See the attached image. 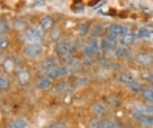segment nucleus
<instances>
[{"mask_svg": "<svg viewBox=\"0 0 153 128\" xmlns=\"http://www.w3.org/2000/svg\"><path fill=\"white\" fill-rule=\"evenodd\" d=\"M21 38H22V41H24V42H25L26 44L42 43V39H43L42 29H41L39 26L30 27V29L25 30V32L21 34Z\"/></svg>", "mask_w": 153, "mask_h": 128, "instance_id": "obj_1", "label": "nucleus"}, {"mask_svg": "<svg viewBox=\"0 0 153 128\" xmlns=\"http://www.w3.org/2000/svg\"><path fill=\"white\" fill-rule=\"evenodd\" d=\"M75 51V44L72 42H59L56 44V53L60 58L69 59Z\"/></svg>", "mask_w": 153, "mask_h": 128, "instance_id": "obj_2", "label": "nucleus"}, {"mask_svg": "<svg viewBox=\"0 0 153 128\" xmlns=\"http://www.w3.org/2000/svg\"><path fill=\"white\" fill-rule=\"evenodd\" d=\"M43 53V47L41 43H33V44H26L24 47V55L26 58H30V59H34V58H38L41 56Z\"/></svg>", "mask_w": 153, "mask_h": 128, "instance_id": "obj_3", "label": "nucleus"}, {"mask_svg": "<svg viewBox=\"0 0 153 128\" xmlns=\"http://www.w3.org/2000/svg\"><path fill=\"white\" fill-rule=\"evenodd\" d=\"M107 32H109V36H113L119 39L120 37H123L124 34L130 33V29L124 25H118V24H113V25L107 26Z\"/></svg>", "mask_w": 153, "mask_h": 128, "instance_id": "obj_4", "label": "nucleus"}, {"mask_svg": "<svg viewBox=\"0 0 153 128\" xmlns=\"http://www.w3.org/2000/svg\"><path fill=\"white\" fill-rule=\"evenodd\" d=\"M68 73V68L67 67H54L53 70H50L47 72V77L48 78H58L62 76H65Z\"/></svg>", "mask_w": 153, "mask_h": 128, "instance_id": "obj_5", "label": "nucleus"}, {"mask_svg": "<svg viewBox=\"0 0 153 128\" xmlns=\"http://www.w3.org/2000/svg\"><path fill=\"white\" fill-rule=\"evenodd\" d=\"M136 37L140 38V39H147V38H151L152 37V25H151V24L143 25L140 29L137 30Z\"/></svg>", "mask_w": 153, "mask_h": 128, "instance_id": "obj_6", "label": "nucleus"}, {"mask_svg": "<svg viewBox=\"0 0 153 128\" xmlns=\"http://www.w3.org/2000/svg\"><path fill=\"white\" fill-rule=\"evenodd\" d=\"M29 126V122H27L26 119H24V118H17V119L12 120L11 123H9V128H27Z\"/></svg>", "mask_w": 153, "mask_h": 128, "instance_id": "obj_7", "label": "nucleus"}, {"mask_svg": "<svg viewBox=\"0 0 153 128\" xmlns=\"http://www.w3.org/2000/svg\"><path fill=\"white\" fill-rule=\"evenodd\" d=\"M54 67H56V60H55L54 58H47L46 60H43L42 64H41V70L45 72H48L50 70H53Z\"/></svg>", "mask_w": 153, "mask_h": 128, "instance_id": "obj_8", "label": "nucleus"}, {"mask_svg": "<svg viewBox=\"0 0 153 128\" xmlns=\"http://www.w3.org/2000/svg\"><path fill=\"white\" fill-rule=\"evenodd\" d=\"M53 26H54V20H53V17H50V16L43 17L39 22V27L42 30H50Z\"/></svg>", "mask_w": 153, "mask_h": 128, "instance_id": "obj_9", "label": "nucleus"}, {"mask_svg": "<svg viewBox=\"0 0 153 128\" xmlns=\"http://www.w3.org/2000/svg\"><path fill=\"white\" fill-rule=\"evenodd\" d=\"M114 54H115V56L117 58H128L130 56V51H128V48L126 46H118L114 48Z\"/></svg>", "mask_w": 153, "mask_h": 128, "instance_id": "obj_10", "label": "nucleus"}, {"mask_svg": "<svg viewBox=\"0 0 153 128\" xmlns=\"http://www.w3.org/2000/svg\"><path fill=\"white\" fill-rule=\"evenodd\" d=\"M119 39H120L122 46H130V44H132V43L135 42V39H136V36H135L134 33H127V34H124L123 37H120Z\"/></svg>", "mask_w": 153, "mask_h": 128, "instance_id": "obj_11", "label": "nucleus"}, {"mask_svg": "<svg viewBox=\"0 0 153 128\" xmlns=\"http://www.w3.org/2000/svg\"><path fill=\"white\" fill-rule=\"evenodd\" d=\"M135 59H136V61L139 64H141V65H148V64H151V61H152L151 56H149L148 54H144V53L137 54Z\"/></svg>", "mask_w": 153, "mask_h": 128, "instance_id": "obj_12", "label": "nucleus"}, {"mask_svg": "<svg viewBox=\"0 0 153 128\" xmlns=\"http://www.w3.org/2000/svg\"><path fill=\"white\" fill-rule=\"evenodd\" d=\"M97 128H120L119 124L113 120H98Z\"/></svg>", "mask_w": 153, "mask_h": 128, "instance_id": "obj_13", "label": "nucleus"}, {"mask_svg": "<svg viewBox=\"0 0 153 128\" xmlns=\"http://www.w3.org/2000/svg\"><path fill=\"white\" fill-rule=\"evenodd\" d=\"M92 111L94 112L96 115H103V114H106V107L103 105H101V103H96V105L92 107Z\"/></svg>", "mask_w": 153, "mask_h": 128, "instance_id": "obj_14", "label": "nucleus"}, {"mask_svg": "<svg viewBox=\"0 0 153 128\" xmlns=\"http://www.w3.org/2000/svg\"><path fill=\"white\" fill-rule=\"evenodd\" d=\"M29 78H30V75H29V72L27 71H21L19 73V82L21 85H25L27 81H29Z\"/></svg>", "mask_w": 153, "mask_h": 128, "instance_id": "obj_15", "label": "nucleus"}, {"mask_svg": "<svg viewBox=\"0 0 153 128\" xmlns=\"http://www.w3.org/2000/svg\"><path fill=\"white\" fill-rule=\"evenodd\" d=\"M50 85H51V78H41L39 81H38V84H37V88L38 89H47V88H50Z\"/></svg>", "mask_w": 153, "mask_h": 128, "instance_id": "obj_16", "label": "nucleus"}, {"mask_svg": "<svg viewBox=\"0 0 153 128\" xmlns=\"http://www.w3.org/2000/svg\"><path fill=\"white\" fill-rule=\"evenodd\" d=\"M119 81L123 82V84H126V85H130L131 82L135 81V80H134V77H132V75H130V73H122L119 76Z\"/></svg>", "mask_w": 153, "mask_h": 128, "instance_id": "obj_17", "label": "nucleus"}, {"mask_svg": "<svg viewBox=\"0 0 153 128\" xmlns=\"http://www.w3.org/2000/svg\"><path fill=\"white\" fill-rule=\"evenodd\" d=\"M97 53H98V50H97V48H94V47H92L90 44H86V46L84 47V54H85L88 58H93Z\"/></svg>", "mask_w": 153, "mask_h": 128, "instance_id": "obj_18", "label": "nucleus"}, {"mask_svg": "<svg viewBox=\"0 0 153 128\" xmlns=\"http://www.w3.org/2000/svg\"><path fill=\"white\" fill-rule=\"evenodd\" d=\"M140 123H141V126L145 128H152V126H153L152 116H143L140 119Z\"/></svg>", "mask_w": 153, "mask_h": 128, "instance_id": "obj_19", "label": "nucleus"}, {"mask_svg": "<svg viewBox=\"0 0 153 128\" xmlns=\"http://www.w3.org/2000/svg\"><path fill=\"white\" fill-rule=\"evenodd\" d=\"M102 30H103V27L101 26V25H96V26H93V27H92V36H93V38L100 37L101 34H102Z\"/></svg>", "mask_w": 153, "mask_h": 128, "instance_id": "obj_20", "label": "nucleus"}, {"mask_svg": "<svg viewBox=\"0 0 153 128\" xmlns=\"http://www.w3.org/2000/svg\"><path fill=\"white\" fill-rule=\"evenodd\" d=\"M9 88V81L7 80L5 77L0 76V90H5V89Z\"/></svg>", "mask_w": 153, "mask_h": 128, "instance_id": "obj_21", "label": "nucleus"}, {"mask_svg": "<svg viewBox=\"0 0 153 128\" xmlns=\"http://www.w3.org/2000/svg\"><path fill=\"white\" fill-rule=\"evenodd\" d=\"M8 44H9V39L8 38H7L4 34H3V36H0V48H7L8 47Z\"/></svg>", "mask_w": 153, "mask_h": 128, "instance_id": "obj_22", "label": "nucleus"}, {"mask_svg": "<svg viewBox=\"0 0 153 128\" xmlns=\"http://www.w3.org/2000/svg\"><path fill=\"white\" fill-rule=\"evenodd\" d=\"M128 88H130L132 92H135V93H137V92H140V90H141V85H140V84H137L136 81H132L131 84L128 85Z\"/></svg>", "mask_w": 153, "mask_h": 128, "instance_id": "obj_23", "label": "nucleus"}, {"mask_svg": "<svg viewBox=\"0 0 153 128\" xmlns=\"http://www.w3.org/2000/svg\"><path fill=\"white\" fill-rule=\"evenodd\" d=\"M143 95H144V98L147 99V101L152 102L153 97H152V89H151V88H148V89H144V90H143Z\"/></svg>", "mask_w": 153, "mask_h": 128, "instance_id": "obj_24", "label": "nucleus"}, {"mask_svg": "<svg viewBox=\"0 0 153 128\" xmlns=\"http://www.w3.org/2000/svg\"><path fill=\"white\" fill-rule=\"evenodd\" d=\"M7 30H8V25H7L5 22H3V21H0V36H3Z\"/></svg>", "mask_w": 153, "mask_h": 128, "instance_id": "obj_25", "label": "nucleus"}, {"mask_svg": "<svg viewBox=\"0 0 153 128\" xmlns=\"http://www.w3.org/2000/svg\"><path fill=\"white\" fill-rule=\"evenodd\" d=\"M88 30H89V26L85 25V24L80 26V34H81V36H85V34L88 33Z\"/></svg>", "mask_w": 153, "mask_h": 128, "instance_id": "obj_26", "label": "nucleus"}, {"mask_svg": "<svg viewBox=\"0 0 153 128\" xmlns=\"http://www.w3.org/2000/svg\"><path fill=\"white\" fill-rule=\"evenodd\" d=\"M12 68H13V63L11 60H7L5 61V70L7 71H12Z\"/></svg>", "mask_w": 153, "mask_h": 128, "instance_id": "obj_27", "label": "nucleus"}, {"mask_svg": "<svg viewBox=\"0 0 153 128\" xmlns=\"http://www.w3.org/2000/svg\"><path fill=\"white\" fill-rule=\"evenodd\" d=\"M48 128H65V127H64V124H62V123H54V124H51V126H48Z\"/></svg>", "mask_w": 153, "mask_h": 128, "instance_id": "obj_28", "label": "nucleus"}, {"mask_svg": "<svg viewBox=\"0 0 153 128\" xmlns=\"http://www.w3.org/2000/svg\"><path fill=\"white\" fill-rule=\"evenodd\" d=\"M0 59H1V53H0Z\"/></svg>", "mask_w": 153, "mask_h": 128, "instance_id": "obj_29", "label": "nucleus"}]
</instances>
